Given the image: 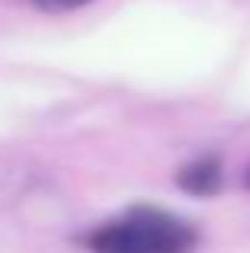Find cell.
I'll use <instances>...</instances> for the list:
<instances>
[{"mask_svg": "<svg viewBox=\"0 0 250 253\" xmlns=\"http://www.w3.org/2000/svg\"><path fill=\"white\" fill-rule=\"evenodd\" d=\"M83 3H93V0H32V6H39V10H45V13L77 10V6H83Z\"/></svg>", "mask_w": 250, "mask_h": 253, "instance_id": "3957f363", "label": "cell"}, {"mask_svg": "<svg viewBox=\"0 0 250 253\" xmlns=\"http://www.w3.org/2000/svg\"><path fill=\"white\" fill-rule=\"evenodd\" d=\"M176 183H180L183 192L189 196H215L221 189V161L215 154H206L199 161L186 164L180 173H176Z\"/></svg>", "mask_w": 250, "mask_h": 253, "instance_id": "7a4b0ae2", "label": "cell"}, {"mask_svg": "<svg viewBox=\"0 0 250 253\" xmlns=\"http://www.w3.org/2000/svg\"><path fill=\"white\" fill-rule=\"evenodd\" d=\"M196 228L170 211L128 209L122 218L106 221L87 237L93 253H189L196 247Z\"/></svg>", "mask_w": 250, "mask_h": 253, "instance_id": "6da1fadb", "label": "cell"}]
</instances>
